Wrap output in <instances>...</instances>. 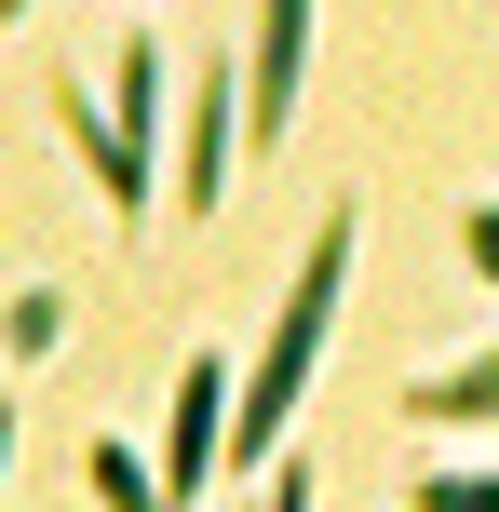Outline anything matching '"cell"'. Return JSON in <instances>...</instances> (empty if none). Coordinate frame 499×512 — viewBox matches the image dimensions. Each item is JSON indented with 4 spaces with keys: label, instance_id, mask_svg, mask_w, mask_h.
<instances>
[{
    "label": "cell",
    "instance_id": "11",
    "mask_svg": "<svg viewBox=\"0 0 499 512\" xmlns=\"http://www.w3.org/2000/svg\"><path fill=\"white\" fill-rule=\"evenodd\" d=\"M270 512H311V472H284V486H270Z\"/></svg>",
    "mask_w": 499,
    "mask_h": 512
},
{
    "label": "cell",
    "instance_id": "1",
    "mask_svg": "<svg viewBox=\"0 0 499 512\" xmlns=\"http://www.w3.org/2000/svg\"><path fill=\"white\" fill-rule=\"evenodd\" d=\"M338 297H351V203H324L311 256H297V297H284V324H270V351H257V378H243L230 445H216V459H270V445H284L297 391H311V364H324V324H338Z\"/></svg>",
    "mask_w": 499,
    "mask_h": 512
},
{
    "label": "cell",
    "instance_id": "5",
    "mask_svg": "<svg viewBox=\"0 0 499 512\" xmlns=\"http://www.w3.org/2000/svg\"><path fill=\"white\" fill-rule=\"evenodd\" d=\"M230 81H203V95H189V162H176V203L189 216H216V176H230Z\"/></svg>",
    "mask_w": 499,
    "mask_h": 512
},
{
    "label": "cell",
    "instance_id": "9",
    "mask_svg": "<svg viewBox=\"0 0 499 512\" xmlns=\"http://www.w3.org/2000/svg\"><path fill=\"white\" fill-rule=\"evenodd\" d=\"M419 512H499V472H432Z\"/></svg>",
    "mask_w": 499,
    "mask_h": 512
},
{
    "label": "cell",
    "instance_id": "2",
    "mask_svg": "<svg viewBox=\"0 0 499 512\" xmlns=\"http://www.w3.org/2000/svg\"><path fill=\"white\" fill-rule=\"evenodd\" d=\"M216 445H230V364L203 351V364L176 378V432H162V512L216 486Z\"/></svg>",
    "mask_w": 499,
    "mask_h": 512
},
{
    "label": "cell",
    "instance_id": "6",
    "mask_svg": "<svg viewBox=\"0 0 499 512\" xmlns=\"http://www.w3.org/2000/svg\"><path fill=\"white\" fill-rule=\"evenodd\" d=\"M405 405H419V418H499V351H486V364H459V378H419Z\"/></svg>",
    "mask_w": 499,
    "mask_h": 512
},
{
    "label": "cell",
    "instance_id": "12",
    "mask_svg": "<svg viewBox=\"0 0 499 512\" xmlns=\"http://www.w3.org/2000/svg\"><path fill=\"white\" fill-rule=\"evenodd\" d=\"M0 459H14V405H0Z\"/></svg>",
    "mask_w": 499,
    "mask_h": 512
},
{
    "label": "cell",
    "instance_id": "3",
    "mask_svg": "<svg viewBox=\"0 0 499 512\" xmlns=\"http://www.w3.org/2000/svg\"><path fill=\"white\" fill-rule=\"evenodd\" d=\"M149 122H162V54L122 41V122H108V162H95L108 216H149Z\"/></svg>",
    "mask_w": 499,
    "mask_h": 512
},
{
    "label": "cell",
    "instance_id": "8",
    "mask_svg": "<svg viewBox=\"0 0 499 512\" xmlns=\"http://www.w3.org/2000/svg\"><path fill=\"white\" fill-rule=\"evenodd\" d=\"M81 472H95V499H108V512H162V472H149V459H122L108 432H95V459H81Z\"/></svg>",
    "mask_w": 499,
    "mask_h": 512
},
{
    "label": "cell",
    "instance_id": "10",
    "mask_svg": "<svg viewBox=\"0 0 499 512\" xmlns=\"http://www.w3.org/2000/svg\"><path fill=\"white\" fill-rule=\"evenodd\" d=\"M473 270H486V283H499V203H486V216H473Z\"/></svg>",
    "mask_w": 499,
    "mask_h": 512
},
{
    "label": "cell",
    "instance_id": "4",
    "mask_svg": "<svg viewBox=\"0 0 499 512\" xmlns=\"http://www.w3.org/2000/svg\"><path fill=\"white\" fill-rule=\"evenodd\" d=\"M297 68H311V0H270V14H257V68H243V122H257V135H284Z\"/></svg>",
    "mask_w": 499,
    "mask_h": 512
},
{
    "label": "cell",
    "instance_id": "7",
    "mask_svg": "<svg viewBox=\"0 0 499 512\" xmlns=\"http://www.w3.org/2000/svg\"><path fill=\"white\" fill-rule=\"evenodd\" d=\"M54 337H68V297H54V283H27V297L0 310V351H14V364H41Z\"/></svg>",
    "mask_w": 499,
    "mask_h": 512
}]
</instances>
